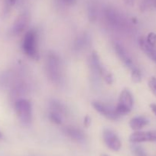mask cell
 I'll use <instances>...</instances> for the list:
<instances>
[{
    "mask_svg": "<svg viewBox=\"0 0 156 156\" xmlns=\"http://www.w3.org/2000/svg\"><path fill=\"white\" fill-rule=\"evenodd\" d=\"M131 76L133 79V82L135 83H140L142 80V73L139 69L137 67L131 70Z\"/></svg>",
    "mask_w": 156,
    "mask_h": 156,
    "instance_id": "d6986e66",
    "label": "cell"
},
{
    "mask_svg": "<svg viewBox=\"0 0 156 156\" xmlns=\"http://www.w3.org/2000/svg\"><path fill=\"white\" fill-rule=\"evenodd\" d=\"M58 1L61 5H67V6H70V5H74L76 2V0H58Z\"/></svg>",
    "mask_w": 156,
    "mask_h": 156,
    "instance_id": "603a6c76",
    "label": "cell"
},
{
    "mask_svg": "<svg viewBox=\"0 0 156 156\" xmlns=\"http://www.w3.org/2000/svg\"><path fill=\"white\" fill-rule=\"evenodd\" d=\"M2 133H0V139H1V138H2Z\"/></svg>",
    "mask_w": 156,
    "mask_h": 156,
    "instance_id": "83f0119b",
    "label": "cell"
},
{
    "mask_svg": "<svg viewBox=\"0 0 156 156\" xmlns=\"http://www.w3.org/2000/svg\"><path fill=\"white\" fill-rule=\"evenodd\" d=\"M49 108L50 110L54 111V112H58L59 114L64 116L65 114H67V108L65 105L63 104L60 101L57 100H52L49 103Z\"/></svg>",
    "mask_w": 156,
    "mask_h": 156,
    "instance_id": "2e32d148",
    "label": "cell"
},
{
    "mask_svg": "<svg viewBox=\"0 0 156 156\" xmlns=\"http://www.w3.org/2000/svg\"><path fill=\"white\" fill-rule=\"evenodd\" d=\"M148 123H149V119L147 117L143 116V115H139V116L134 117L130 120L129 126L132 129L135 130V131H140Z\"/></svg>",
    "mask_w": 156,
    "mask_h": 156,
    "instance_id": "9a60e30c",
    "label": "cell"
},
{
    "mask_svg": "<svg viewBox=\"0 0 156 156\" xmlns=\"http://www.w3.org/2000/svg\"><path fill=\"white\" fill-rule=\"evenodd\" d=\"M22 48L26 56L33 60L39 59L38 33L35 28H31L24 35Z\"/></svg>",
    "mask_w": 156,
    "mask_h": 156,
    "instance_id": "7a4b0ae2",
    "label": "cell"
},
{
    "mask_svg": "<svg viewBox=\"0 0 156 156\" xmlns=\"http://www.w3.org/2000/svg\"><path fill=\"white\" fill-rule=\"evenodd\" d=\"M90 44V37L89 34H87V33H83L77 36V37L74 41L73 48H74L75 51L80 52L87 48Z\"/></svg>",
    "mask_w": 156,
    "mask_h": 156,
    "instance_id": "4fadbf2b",
    "label": "cell"
},
{
    "mask_svg": "<svg viewBox=\"0 0 156 156\" xmlns=\"http://www.w3.org/2000/svg\"><path fill=\"white\" fill-rule=\"evenodd\" d=\"M92 105L99 113L110 120H117L120 118L119 114L117 113L116 110H115V106L100 101H94Z\"/></svg>",
    "mask_w": 156,
    "mask_h": 156,
    "instance_id": "52a82bcc",
    "label": "cell"
},
{
    "mask_svg": "<svg viewBox=\"0 0 156 156\" xmlns=\"http://www.w3.org/2000/svg\"><path fill=\"white\" fill-rule=\"evenodd\" d=\"M146 41L148 44L152 47H154L156 45V34L154 32H150L148 34L146 38Z\"/></svg>",
    "mask_w": 156,
    "mask_h": 156,
    "instance_id": "44dd1931",
    "label": "cell"
},
{
    "mask_svg": "<svg viewBox=\"0 0 156 156\" xmlns=\"http://www.w3.org/2000/svg\"><path fill=\"white\" fill-rule=\"evenodd\" d=\"M114 48H115V52H116V55H118L119 58L121 60V61L123 63L124 65H125L126 67H128L130 70L136 68V66L135 65L133 58L130 56L129 54L128 53L126 49L122 44H119V43H115V45H114Z\"/></svg>",
    "mask_w": 156,
    "mask_h": 156,
    "instance_id": "8fae6325",
    "label": "cell"
},
{
    "mask_svg": "<svg viewBox=\"0 0 156 156\" xmlns=\"http://www.w3.org/2000/svg\"><path fill=\"white\" fill-rule=\"evenodd\" d=\"M131 149L135 156H147L143 148L137 145V143H133L131 145Z\"/></svg>",
    "mask_w": 156,
    "mask_h": 156,
    "instance_id": "ac0fdd59",
    "label": "cell"
},
{
    "mask_svg": "<svg viewBox=\"0 0 156 156\" xmlns=\"http://www.w3.org/2000/svg\"><path fill=\"white\" fill-rule=\"evenodd\" d=\"M48 117L49 119H50V120L51 121V122H53L54 123L58 124V125L62 123L63 115L59 114L58 112L50 110V112H49L48 113Z\"/></svg>",
    "mask_w": 156,
    "mask_h": 156,
    "instance_id": "e0dca14e",
    "label": "cell"
},
{
    "mask_svg": "<svg viewBox=\"0 0 156 156\" xmlns=\"http://www.w3.org/2000/svg\"><path fill=\"white\" fill-rule=\"evenodd\" d=\"M133 103L134 100L133 94L128 89H124L119 95L116 106H115L117 113L119 114L120 117L122 115H126L133 109Z\"/></svg>",
    "mask_w": 156,
    "mask_h": 156,
    "instance_id": "5b68a950",
    "label": "cell"
},
{
    "mask_svg": "<svg viewBox=\"0 0 156 156\" xmlns=\"http://www.w3.org/2000/svg\"><path fill=\"white\" fill-rule=\"evenodd\" d=\"M62 131L67 137L76 142H83L86 139L84 133L80 129L76 128L75 126H66L63 129Z\"/></svg>",
    "mask_w": 156,
    "mask_h": 156,
    "instance_id": "7c38bea8",
    "label": "cell"
},
{
    "mask_svg": "<svg viewBox=\"0 0 156 156\" xmlns=\"http://www.w3.org/2000/svg\"><path fill=\"white\" fill-rule=\"evenodd\" d=\"M15 111L21 123L29 126L32 121V106L30 101L26 99H19L14 105Z\"/></svg>",
    "mask_w": 156,
    "mask_h": 156,
    "instance_id": "3957f363",
    "label": "cell"
},
{
    "mask_svg": "<svg viewBox=\"0 0 156 156\" xmlns=\"http://www.w3.org/2000/svg\"><path fill=\"white\" fill-rule=\"evenodd\" d=\"M90 118L88 115H87L86 117L84 118V121H83V124L86 127H88L90 125Z\"/></svg>",
    "mask_w": 156,
    "mask_h": 156,
    "instance_id": "cb8c5ba5",
    "label": "cell"
},
{
    "mask_svg": "<svg viewBox=\"0 0 156 156\" xmlns=\"http://www.w3.org/2000/svg\"><path fill=\"white\" fill-rule=\"evenodd\" d=\"M18 2V0H6L7 5L9 6H12V5H16V2Z\"/></svg>",
    "mask_w": 156,
    "mask_h": 156,
    "instance_id": "d4e9b609",
    "label": "cell"
},
{
    "mask_svg": "<svg viewBox=\"0 0 156 156\" xmlns=\"http://www.w3.org/2000/svg\"><path fill=\"white\" fill-rule=\"evenodd\" d=\"M104 16L107 23L113 28L121 30V28L123 29L127 26L128 22H126L120 13L117 12L115 9L111 7L106 8V9L104 10Z\"/></svg>",
    "mask_w": 156,
    "mask_h": 156,
    "instance_id": "8992f818",
    "label": "cell"
},
{
    "mask_svg": "<svg viewBox=\"0 0 156 156\" xmlns=\"http://www.w3.org/2000/svg\"><path fill=\"white\" fill-rule=\"evenodd\" d=\"M103 139L108 148L113 151H118L122 147V143L119 136L112 129H105L103 133Z\"/></svg>",
    "mask_w": 156,
    "mask_h": 156,
    "instance_id": "ba28073f",
    "label": "cell"
},
{
    "mask_svg": "<svg viewBox=\"0 0 156 156\" xmlns=\"http://www.w3.org/2000/svg\"><path fill=\"white\" fill-rule=\"evenodd\" d=\"M102 156H109V155H107L106 154H102Z\"/></svg>",
    "mask_w": 156,
    "mask_h": 156,
    "instance_id": "4316f807",
    "label": "cell"
},
{
    "mask_svg": "<svg viewBox=\"0 0 156 156\" xmlns=\"http://www.w3.org/2000/svg\"><path fill=\"white\" fill-rule=\"evenodd\" d=\"M154 6H155V8H156V1L154 2Z\"/></svg>",
    "mask_w": 156,
    "mask_h": 156,
    "instance_id": "f1b7e54d",
    "label": "cell"
},
{
    "mask_svg": "<svg viewBox=\"0 0 156 156\" xmlns=\"http://www.w3.org/2000/svg\"><path fill=\"white\" fill-rule=\"evenodd\" d=\"M129 141L132 143L156 142V131H136L130 135Z\"/></svg>",
    "mask_w": 156,
    "mask_h": 156,
    "instance_id": "30bf717a",
    "label": "cell"
},
{
    "mask_svg": "<svg viewBox=\"0 0 156 156\" xmlns=\"http://www.w3.org/2000/svg\"><path fill=\"white\" fill-rule=\"evenodd\" d=\"M29 21L30 16L28 12H24L19 15L17 19H16L11 30H10V33H11L12 35L17 36L22 34L28 28Z\"/></svg>",
    "mask_w": 156,
    "mask_h": 156,
    "instance_id": "9c48e42d",
    "label": "cell"
},
{
    "mask_svg": "<svg viewBox=\"0 0 156 156\" xmlns=\"http://www.w3.org/2000/svg\"><path fill=\"white\" fill-rule=\"evenodd\" d=\"M97 8L94 4H91L89 7V18L92 22L95 21L97 19Z\"/></svg>",
    "mask_w": 156,
    "mask_h": 156,
    "instance_id": "ffe728a7",
    "label": "cell"
},
{
    "mask_svg": "<svg viewBox=\"0 0 156 156\" xmlns=\"http://www.w3.org/2000/svg\"><path fill=\"white\" fill-rule=\"evenodd\" d=\"M90 64L93 71L96 75L100 76L108 84H110L112 83L113 77H112V73L103 66L98 55L96 52H93L91 54Z\"/></svg>",
    "mask_w": 156,
    "mask_h": 156,
    "instance_id": "277c9868",
    "label": "cell"
},
{
    "mask_svg": "<svg viewBox=\"0 0 156 156\" xmlns=\"http://www.w3.org/2000/svg\"><path fill=\"white\" fill-rule=\"evenodd\" d=\"M150 108H151L152 112L154 114V115H155V116H156V104L152 103V104L150 105Z\"/></svg>",
    "mask_w": 156,
    "mask_h": 156,
    "instance_id": "484cf974",
    "label": "cell"
},
{
    "mask_svg": "<svg viewBox=\"0 0 156 156\" xmlns=\"http://www.w3.org/2000/svg\"><path fill=\"white\" fill-rule=\"evenodd\" d=\"M148 87L154 96H156V78L151 77L148 82Z\"/></svg>",
    "mask_w": 156,
    "mask_h": 156,
    "instance_id": "7402d4cb",
    "label": "cell"
},
{
    "mask_svg": "<svg viewBox=\"0 0 156 156\" xmlns=\"http://www.w3.org/2000/svg\"><path fill=\"white\" fill-rule=\"evenodd\" d=\"M44 65L49 80L55 84H61L64 80V70L60 57L55 52H48L46 55Z\"/></svg>",
    "mask_w": 156,
    "mask_h": 156,
    "instance_id": "6da1fadb",
    "label": "cell"
},
{
    "mask_svg": "<svg viewBox=\"0 0 156 156\" xmlns=\"http://www.w3.org/2000/svg\"><path fill=\"white\" fill-rule=\"evenodd\" d=\"M139 46L142 51L147 55V57L156 64V51L154 50V47L150 45L147 42L146 39L144 37H142L139 40Z\"/></svg>",
    "mask_w": 156,
    "mask_h": 156,
    "instance_id": "5bb4252c",
    "label": "cell"
}]
</instances>
